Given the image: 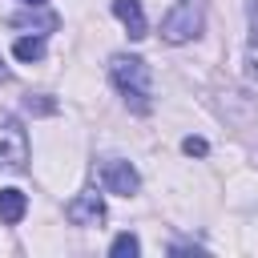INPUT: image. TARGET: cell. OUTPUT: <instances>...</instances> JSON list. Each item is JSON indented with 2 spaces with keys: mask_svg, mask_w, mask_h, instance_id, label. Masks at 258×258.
<instances>
[{
  "mask_svg": "<svg viewBox=\"0 0 258 258\" xmlns=\"http://www.w3.org/2000/svg\"><path fill=\"white\" fill-rule=\"evenodd\" d=\"M20 4H28V8H44L48 0H20Z\"/></svg>",
  "mask_w": 258,
  "mask_h": 258,
  "instance_id": "14",
  "label": "cell"
},
{
  "mask_svg": "<svg viewBox=\"0 0 258 258\" xmlns=\"http://www.w3.org/2000/svg\"><path fill=\"white\" fill-rule=\"evenodd\" d=\"M64 218H69L73 226H97V222L105 218V202H101V194H77V198L64 206Z\"/></svg>",
  "mask_w": 258,
  "mask_h": 258,
  "instance_id": "5",
  "label": "cell"
},
{
  "mask_svg": "<svg viewBox=\"0 0 258 258\" xmlns=\"http://www.w3.org/2000/svg\"><path fill=\"white\" fill-rule=\"evenodd\" d=\"M28 113H56V101H44V97H28L24 101Z\"/></svg>",
  "mask_w": 258,
  "mask_h": 258,
  "instance_id": "12",
  "label": "cell"
},
{
  "mask_svg": "<svg viewBox=\"0 0 258 258\" xmlns=\"http://www.w3.org/2000/svg\"><path fill=\"white\" fill-rule=\"evenodd\" d=\"M181 149H185L189 157H206V153H210V145H206L202 137H185V141H181Z\"/></svg>",
  "mask_w": 258,
  "mask_h": 258,
  "instance_id": "13",
  "label": "cell"
},
{
  "mask_svg": "<svg viewBox=\"0 0 258 258\" xmlns=\"http://www.w3.org/2000/svg\"><path fill=\"white\" fill-rule=\"evenodd\" d=\"M137 250H141V242H137L133 234H117V238H113V246H109V254H113V258H133Z\"/></svg>",
  "mask_w": 258,
  "mask_h": 258,
  "instance_id": "10",
  "label": "cell"
},
{
  "mask_svg": "<svg viewBox=\"0 0 258 258\" xmlns=\"http://www.w3.org/2000/svg\"><path fill=\"white\" fill-rule=\"evenodd\" d=\"M113 16L125 24L129 40H141V36L149 32V24H145V12H141V0H113Z\"/></svg>",
  "mask_w": 258,
  "mask_h": 258,
  "instance_id": "6",
  "label": "cell"
},
{
  "mask_svg": "<svg viewBox=\"0 0 258 258\" xmlns=\"http://www.w3.org/2000/svg\"><path fill=\"white\" fill-rule=\"evenodd\" d=\"M101 185H105L109 194H121V198H129V194H137L141 177H137V169H133L125 157H109V161L101 165Z\"/></svg>",
  "mask_w": 258,
  "mask_h": 258,
  "instance_id": "4",
  "label": "cell"
},
{
  "mask_svg": "<svg viewBox=\"0 0 258 258\" xmlns=\"http://www.w3.org/2000/svg\"><path fill=\"white\" fill-rule=\"evenodd\" d=\"M202 24H206V12H202V0H177L165 20H161V40L169 44H185L194 36H202Z\"/></svg>",
  "mask_w": 258,
  "mask_h": 258,
  "instance_id": "2",
  "label": "cell"
},
{
  "mask_svg": "<svg viewBox=\"0 0 258 258\" xmlns=\"http://www.w3.org/2000/svg\"><path fill=\"white\" fill-rule=\"evenodd\" d=\"M0 161L12 169H20L28 161V133L12 117H0Z\"/></svg>",
  "mask_w": 258,
  "mask_h": 258,
  "instance_id": "3",
  "label": "cell"
},
{
  "mask_svg": "<svg viewBox=\"0 0 258 258\" xmlns=\"http://www.w3.org/2000/svg\"><path fill=\"white\" fill-rule=\"evenodd\" d=\"M12 24H16V28H24V24H36V28H56V16H40V20H32V16H12Z\"/></svg>",
  "mask_w": 258,
  "mask_h": 258,
  "instance_id": "11",
  "label": "cell"
},
{
  "mask_svg": "<svg viewBox=\"0 0 258 258\" xmlns=\"http://www.w3.org/2000/svg\"><path fill=\"white\" fill-rule=\"evenodd\" d=\"M109 77H113V85H117V93L137 109V113H149V97H153V73H149V64L141 60V56H125V52H117L113 60H109Z\"/></svg>",
  "mask_w": 258,
  "mask_h": 258,
  "instance_id": "1",
  "label": "cell"
},
{
  "mask_svg": "<svg viewBox=\"0 0 258 258\" xmlns=\"http://www.w3.org/2000/svg\"><path fill=\"white\" fill-rule=\"evenodd\" d=\"M246 77L258 81V0H250V44H246Z\"/></svg>",
  "mask_w": 258,
  "mask_h": 258,
  "instance_id": "8",
  "label": "cell"
},
{
  "mask_svg": "<svg viewBox=\"0 0 258 258\" xmlns=\"http://www.w3.org/2000/svg\"><path fill=\"white\" fill-rule=\"evenodd\" d=\"M24 214H28V198L20 189H0V222L4 226H16Z\"/></svg>",
  "mask_w": 258,
  "mask_h": 258,
  "instance_id": "7",
  "label": "cell"
},
{
  "mask_svg": "<svg viewBox=\"0 0 258 258\" xmlns=\"http://www.w3.org/2000/svg\"><path fill=\"white\" fill-rule=\"evenodd\" d=\"M12 52H16V60H40L44 56V40L40 36H20L12 44Z\"/></svg>",
  "mask_w": 258,
  "mask_h": 258,
  "instance_id": "9",
  "label": "cell"
},
{
  "mask_svg": "<svg viewBox=\"0 0 258 258\" xmlns=\"http://www.w3.org/2000/svg\"><path fill=\"white\" fill-rule=\"evenodd\" d=\"M4 77H8V69H4V56H0V81H4Z\"/></svg>",
  "mask_w": 258,
  "mask_h": 258,
  "instance_id": "15",
  "label": "cell"
}]
</instances>
